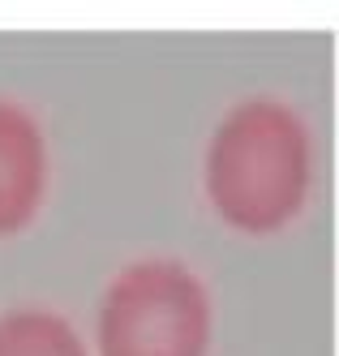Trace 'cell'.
<instances>
[{
	"instance_id": "cell-3",
	"label": "cell",
	"mask_w": 339,
	"mask_h": 356,
	"mask_svg": "<svg viewBox=\"0 0 339 356\" xmlns=\"http://www.w3.org/2000/svg\"><path fill=\"white\" fill-rule=\"evenodd\" d=\"M47 197L43 124L13 99H0V236L31 223Z\"/></svg>"
},
{
	"instance_id": "cell-4",
	"label": "cell",
	"mask_w": 339,
	"mask_h": 356,
	"mask_svg": "<svg viewBox=\"0 0 339 356\" xmlns=\"http://www.w3.org/2000/svg\"><path fill=\"white\" fill-rule=\"evenodd\" d=\"M0 356H86V343L52 309H9L0 314Z\"/></svg>"
},
{
	"instance_id": "cell-1",
	"label": "cell",
	"mask_w": 339,
	"mask_h": 356,
	"mask_svg": "<svg viewBox=\"0 0 339 356\" xmlns=\"http://www.w3.org/2000/svg\"><path fill=\"white\" fill-rule=\"evenodd\" d=\"M314 181V146L297 108L253 95L223 112L202 163L215 215L245 236L288 227Z\"/></svg>"
},
{
	"instance_id": "cell-2",
	"label": "cell",
	"mask_w": 339,
	"mask_h": 356,
	"mask_svg": "<svg viewBox=\"0 0 339 356\" xmlns=\"http://www.w3.org/2000/svg\"><path fill=\"white\" fill-rule=\"evenodd\" d=\"M99 356H206L215 339V305L202 275L150 253L112 275L95 318Z\"/></svg>"
}]
</instances>
